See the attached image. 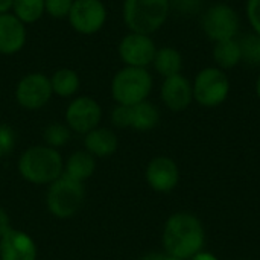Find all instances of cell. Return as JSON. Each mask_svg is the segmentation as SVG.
<instances>
[{"mask_svg": "<svg viewBox=\"0 0 260 260\" xmlns=\"http://www.w3.org/2000/svg\"><path fill=\"white\" fill-rule=\"evenodd\" d=\"M161 244L165 253L180 260H190L203 251L206 244V232L201 221L195 215L177 212L165 222Z\"/></svg>", "mask_w": 260, "mask_h": 260, "instance_id": "6da1fadb", "label": "cell"}, {"mask_svg": "<svg viewBox=\"0 0 260 260\" xmlns=\"http://www.w3.org/2000/svg\"><path fill=\"white\" fill-rule=\"evenodd\" d=\"M17 171L20 177L34 186H49L64 172V157L58 149L47 145H32L26 148L18 160Z\"/></svg>", "mask_w": 260, "mask_h": 260, "instance_id": "7a4b0ae2", "label": "cell"}, {"mask_svg": "<svg viewBox=\"0 0 260 260\" xmlns=\"http://www.w3.org/2000/svg\"><path fill=\"white\" fill-rule=\"evenodd\" d=\"M154 88V78L149 69L142 67H120L111 78L110 93L119 105H137L149 99Z\"/></svg>", "mask_w": 260, "mask_h": 260, "instance_id": "3957f363", "label": "cell"}, {"mask_svg": "<svg viewBox=\"0 0 260 260\" xmlns=\"http://www.w3.org/2000/svg\"><path fill=\"white\" fill-rule=\"evenodd\" d=\"M171 0H123L122 18L129 32L152 35L168 21Z\"/></svg>", "mask_w": 260, "mask_h": 260, "instance_id": "277c9868", "label": "cell"}, {"mask_svg": "<svg viewBox=\"0 0 260 260\" xmlns=\"http://www.w3.org/2000/svg\"><path fill=\"white\" fill-rule=\"evenodd\" d=\"M87 192L84 183L61 175L47 186L46 209L56 219H70L76 216L85 204Z\"/></svg>", "mask_w": 260, "mask_h": 260, "instance_id": "5b68a950", "label": "cell"}, {"mask_svg": "<svg viewBox=\"0 0 260 260\" xmlns=\"http://www.w3.org/2000/svg\"><path fill=\"white\" fill-rule=\"evenodd\" d=\"M193 101L204 108H216L222 105L230 94V78L225 70L216 66L204 67L192 81Z\"/></svg>", "mask_w": 260, "mask_h": 260, "instance_id": "8992f818", "label": "cell"}, {"mask_svg": "<svg viewBox=\"0 0 260 260\" xmlns=\"http://www.w3.org/2000/svg\"><path fill=\"white\" fill-rule=\"evenodd\" d=\"M102 105L88 94H78L72 98L64 111V123L73 134L85 136L91 129L98 128L102 122Z\"/></svg>", "mask_w": 260, "mask_h": 260, "instance_id": "52a82bcc", "label": "cell"}, {"mask_svg": "<svg viewBox=\"0 0 260 260\" xmlns=\"http://www.w3.org/2000/svg\"><path fill=\"white\" fill-rule=\"evenodd\" d=\"M239 27V15L236 9L229 3H215L203 12L201 29L204 35L213 43L236 38Z\"/></svg>", "mask_w": 260, "mask_h": 260, "instance_id": "ba28073f", "label": "cell"}, {"mask_svg": "<svg viewBox=\"0 0 260 260\" xmlns=\"http://www.w3.org/2000/svg\"><path fill=\"white\" fill-rule=\"evenodd\" d=\"M14 98L18 107L26 111L44 108L53 98L50 78L43 72H29L15 84Z\"/></svg>", "mask_w": 260, "mask_h": 260, "instance_id": "9c48e42d", "label": "cell"}, {"mask_svg": "<svg viewBox=\"0 0 260 260\" xmlns=\"http://www.w3.org/2000/svg\"><path fill=\"white\" fill-rule=\"evenodd\" d=\"M108 20V8L102 0H73L67 15L69 26L79 35H96Z\"/></svg>", "mask_w": 260, "mask_h": 260, "instance_id": "30bf717a", "label": "cell"}, {"mask_svg": "<svg viewBox=\"0 0 260 260\" xmlns=\"http://www.w3.org/2000/svg\"><path fill=\"white\" fill-rule=\"evenodd\" d=\"M157 52L152 35L126 32L117 43V56L123 66L149 69Z\"/></svg>", "mask_w": 260, "mask_h": 260, "instance_id": "8fae6325", "label": "cell"}, {"mask_svg": "<svg viewBox=\"0 0 260 260\" xmlns=\"http://www.w3.org/2000/svg\"><path fill=\"white\" fill-rule=\"evenodd\" d=\"M146 184L158 193L172 192L180 181V169L171 157H155L145 169Z\"/></svg>", "mask_w": 260, "mask_h": 260, "instance_id": "7c38bea8", "label": "cell"}, {"mask_svg": "<svg viewBox=\"0 0 260 260\" xmlns=\"http://www.w3.org/2000/svg\"><path fill=\"white\" fill-rule=\"evenodd\" d=\"M160 99L165 107L174 113H181L187 110L193 102L192 81H189L183 73L163 78L160 87Z\"/></svg>", "mask_w": 260, "mask_h": 260, "instance_id": "4fadbf2b", "label": "cell"}, {"mask_svg": "<svg viewBox=\"0 0 260 260\" xmlns=\"http://www.w3.org/2000/svg\"><path fill=\"white\" fill-rule=\"evenodd\" d=\"M38 245L35 239L17 229H11L0 238V260H37Z\"/></svg>", "mask_w": 260, "mask_h": 260, "instance_id": "5bb4252c", "label": "cell"}, {"mask_svg": "<svg viewBox=\"0 0 260 260\" xmlns=\"http://www.w3.org/2000/svg\"><path fill=\"white\" fill-rule=\"evenodd\" d=\"M27 43V26L12 12L0 15V55L12 56L20 53Z\"/></svg>", "mask_w": 260, "mask_h": 260, "instance_id": "9a60e30c", "label": "cell"}, {"mask_svg": "<svg viewBox=\"0 0 260 260\" xmlns=\"http://www.w3.org/2000/svg\"><path fill=\"white\" fill-rule=\"evenodd\" d=\"M84 149L96 158H108L116 154L119 148V137L114 129L99 125L85 136H82Z\"/></svg>", "mask_w": 260, "mask_h": 260, "instance_id": "2e32d148", "label": "cell"}, {"mask_svg": "<svg viewBox=\"0 0 260 260\" xmlns=\"http://www.w3.org/2000/svg\"><path fill=\"white\" fill-rule=\"evenodd\" d=\"M96 169H98V158L93 157L85 149H78L64 160L62 175L75 181L85 183L94 175Z\"/></svg>", "mask_w": 260, "mask_h": 260, "instance_id": "e0dca14e", "label": "cell"}, {"mask_svg": "<svg viewBox=\"0 0 260 260\" xmlns=\"http://www.w3.org/2000/svg\"><path fill=\"white\" fill-rule=\"evenodd\" d=\"M49 78H50L53 96L61 99H72L78 96L81 88V78L75 69L59 67Z\"/></svg>", "mask_w": 260, "mask_h": 260, "instance_id": "ac0fdd59", "label": "cell"}, {"mask_svg": "<svg viewBox=\"0 0 260 260\" xmlns=\"http://www.w3.org/2000/svg\"><path fill=\"white\" fill-rule=\"evenodd\" d=\"M183 64H184L183 55L175 47H172V46L157 47V52H155V56L152 61V67L160 76L169 78V76L181 73Z\"/></svg>", "mask_w": 260, "mask_h": 260, "instance_id": "d6986e66", "label": "cell"}, {"mask_svg": "<svg viewBox=\"0 0 260 260\" xmlns=\"http://www.w3.org/2000/svg\"><path fill=\"white\" fill-rule=\"evenodd\" d=\"M160 123V110L149 99L131 107V129L148 133Z\"/></svg>", "mask_w": 260, "mask_h": 260, "instance_id": "ffe728a7", "label": "cell"}, {"mask_svg": "<svg viewBox=\"0 0 260 260\" xmlns=\"http://www.w3.org/2000/svg\"><path fill=\"white\" fill-rule=\"evenodd\" d=\"M213 61L216 67L221 70H230L235 69L242 62V53H241V46L238 38L232 40H224L213 43V50H212Z\"/></svg>", "mask_w": 260, "mask_h": 260, "instance_id": "44dd1931", "label": "cell"}, {"mask_svg": "<svg viewBox=\"0 0 260 260\" xmlns=\"http://www.w3.org/2000/svg\"><path fill=\"white\" fill-rule=\"evenodd\" d=\"M23 24L30 26L43 18L44 0H14L11 11Z\"/></svg>", "mask_w": 260, "mask_h": 260, "instance_id": "7402d4cb", "label": "cell"}, {"mask_svg": "<svg viewBox=\"0 0 260 260\" xmlns=\"http://www.w3.org/2000/svg\"><path fill=\"white\" fill-rule=\"evenodd\" d=\"M72 134L73 133L64 122H52L43 129V142L44 145L59 151L70 142Z\"/></svg>", "mask_w": 260, "mask_h": 260, "instance_id": "603a6c76", "label": "cell"}, {"mask_svg": "<svg viewBox=\"0 0 260 260\" xmlns=\"http://www.w3.org/2000/svg\"><path fill=\"white\" fill-rule=\"evenodd\" d=\"M242 62L250 66H260V35L251 32L239 40Z\"/></svg>", "mask_w": 260, "mask_h": 260, "instance_id": "cb8c5ba5", "label": "cell"}, {"mask_svg": "<svg viewBox=\"0 0 260 260\" xmlns=\"http://www.w3.org/2000/svg\"><path fill=\"white\" fill-rule=\"evenodd\" d=\"M72 5L73 0H44V12L46 15L55 20H61V18L67 20Z\"/></svg>", "mask_w": 260, "mask_h": 260, "instance_id": "d4e9b609", "label": "cell"}, {"mask_svg": "<svg viewBox=\"0 0 260 260\" xmlns=\"http://www.w3.org/2000/svg\"><path fill=\"white\" fill-rule=\"evenodd\" d=\"M110 120L114 128H119V129L131 128V107L116 104L110 113Z\"/></svg>", "mask_w": 260, "mask_h": 260, "instance_id": "484cf974", "label": "cell"}, {"mask_svg": "<svg viewBox=\"0 0 260 260\" xmlns=\"http://www.w3.org/2000/svg\"><path fill=\"white\" fill-rule=\"evenodd\" d=\"M15 131L8 123H0V155L6 157L15 148Z\"/></svg>", "mask_w": 260, "mask_h": 260, "instance_id": "4316f807", "label": "cell"}, {"mask_svg": "<svg viewBox=\"0 0 260 260\" xmlns=\"http://www.w3.org/2000/svg\"><path fill=\"white\" fill-rule=\"evenodd\" d=\"M245 14L253 32L260 35V0H247Z\"/></svg>", "mask_w": 260, "mask_h": 260, "instance_id": "83f0119b", "label": "cell"}, {"mask_svg": "<svg viewBox=\"0 0 260 260\" xmlns=\"http://www.w3.org/2000/svg\"><path fill=\"white\" fill-rule=\"evenodd\" d=\"M201 8V0H171V11H177L178 14H197Z\"/></svg>", "mask_w": 260, "mask_h": 260, "instance_id": "f1b7e54d", "label": "cell"}, {"mask_svg": "<svg viewBox=\"0 0 260 260\" xmlns=\"http://www.w3.org/2000/svg\"><path fill=\"white\" fill-rule=\"evenodd\" d=\"M11 229H12L11 216H9L8 210L3 209V207L0 206V238H2L6 232H9Z\"/></svg>", "mask_w": 260, "mask_h": 260, "instance_id": "f546056e", "label": "cell"}, {"mask_svg": "<svg viewBox=\"0 0 260 260\" xmlns=\"http://www.w3.org/2000/svg\"><path fill=\"white\" fill-rule=\"evenodd\" d=\"M139 260H180L177 259V257H174V256H171V254H168V253H157V251H154V253H148V254H145V256H142Z\"/></svg>", "mask_w": 260, "mask_h": 260, "instance_id": "4dcf8cb0", "label": "cell"}, {"mask_svg": "<svg viewBox=\"0 0 260 260\" xmlns=\"http://www.w3.org/2000/svg\"><path fill=\"white\" fill-rule=\"evenodd\" d=\"M12 3H14V0H0V15L11 12L12 11Z\"/></svg>", "mask_w": 260, "mask_h": 260, "instance_id": "1f68e13d", "label": "cell"}, {"mask_svg": "<svg viewBox=\"0 0 260 260\" xmlns=\"http://www.w3.org/2000/svg\"><path fill=\"white\" fill-rule=\"evenodd\" d=\"M190 260H218V257H216V256H213L212 253L201 251V253H198L197 256H193Z\"/></svg>", "mask_w": 260, "mask_h": 260, "instance_id": "d6a6232c", "label": "cell"}, {"mask_svg": "<svg viewBox=\"0 0 260 260\" xmlns=\"http://www.w3.org/2000/svg\"><path fill=\"white\" fill-rule=\"evenodd\" d=\"M256 94H257V98L260 99V73H259V76H257V79H256Z\"/></svg>", "mask_w": 260, "mask_h": 260, "instance_id": "836d02e7", "label": "cell"}, {"mask_svg": "<svg viewBox=\"0 0 260 260\" xmlns=\"http://www.w3.org/2000/svg\"><path fill=\"white\" fill-rule=\"evenodd\" d=\"M244 260H248V259H244Z\"/></svg>", "mask_w": 260, "mask_h": 260, "instance_id": "e575fe53", "label": "cell"}]
</instances>
